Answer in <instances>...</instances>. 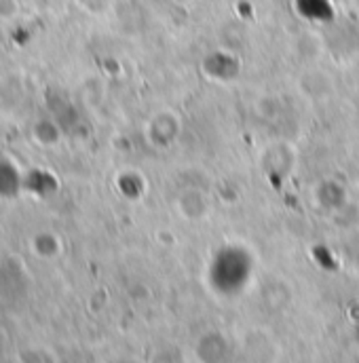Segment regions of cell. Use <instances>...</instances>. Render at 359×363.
<instances>
[{"mask_svg":"<svg viewBox=\"0 0 359 363\" xmlns=\"http://www.w3.org/2000/svg\"><path fill=\"white\" fill-rule=\"evenodd\" d=\"M32 254L40 260H53L60 254V239L53 233H38L30 241Z\"/></svg>","mask_w":359,"mask_h":363,"instance_id":"obj_1","label":"cell"},{"mask_svg":"<svg viewBox=\"0 0 359 363\" xmlns=\"http://www.w3.org/2000/svg\"><path fill=\"white\" fill-rule=\"evenodd\" d=\"M17 363H60V359L45 345H28L17 353Z\"/></svg>","mask_w":359,"mask_h":363,"instance_id":"obj_2","label":"cell"},{"mask_svg":"<svg viewBox=\"0 0 359 363\" xmlns=\"http://www.w3.org/2000/svg\"><path fill=\"white\" fill-rule=\"evenodd\" d=\"M17 11H19L17 0H0V17H2V19H11V17H15V15H17Z\"/></svg>","mask_w":359,"mask_h":363,"instance_id":"obj_3","label":"cell"}]
</instances>
